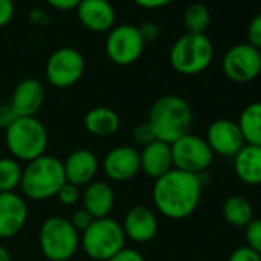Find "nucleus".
Wrapping results in <instances>:
<instances>
[{
  "label": "nucleus",
  "instance_id": "1",
  "mask_svg": "<svg viewBox=\"0 0 261 261\" xmlns=\"http://www.w3.org/2000/svg\"><path fill=\"white\" fill-rule=\"evenodd\" d=\"M203 186V174L195 175L185 171L171 169L154 183V206L169 220H185L197 211L201 200Z\"/></svg>",
  "mask_w": 261,
  "mask_h": 261
},
{
  "label": "nucleus",
  "instance_id": "2",
  "mask_svg": "<svg viewBox=\"0 0 261 261\" xmlns=\"http://www.w3.org/2000/svg\"><path fill=\"white\" fill-rule=\"evenodd\" d=\"M194 114L191 105L180 95H163L157 98L148 115L155 139L172 145L175 140L191 133Z\"/></svg>",
  "mask_w": 261,
  "mask_h": 261
},
{
  "label": "nucleus",
  "instance_id": "3",
  "mask_svg": "<svg viewBox=\"0 0 261 261\" xmlns=\"http://www.w3.org/2000/svg\"><path fill=\"white\" fill-rule=\"evenodd\" d=\"M66 183L63 162L57 157L42 155L23 168L20 189L33 201H45L57 195Z\"/></svg>",
  "mask_w": 261,
  "mask_h": 261
},
{
  "label": "nucleus",
  "instance_id": "4",
  "mask_svg": "<svg viewBox=\"0 0 261 261\" xmlns=\"http://www.w3.org/2000/svg\"><path fill=\"white\" fill-rule=\"evenodd\" d=\"M5 143L13 159L30 163L45 155L48 130L37 117H19L5 130Z\"/></svg>",
  "mask_w": 261,
  "mask_h": 261
},
{
  "label": "nucleus",
  "instance_id": "5",
  "mask_svg": "<svg viewBox=\"0 0 261 261\" xmlns=\"http://www.w3.org/2000/svg\"><path fill=\"white\" fill-rule=\"evenodd\" d=\"M214 59V46L204 34L181 36L171 48L169 63L183 75H197L209 68Z\"/></svg>",
  "mask_w": 261,
  "mask_h": 261
},
{
  "label": "nucleus",
  "instance_id": "6",
  "mask_svg": "<svg viewBox=\"0 0 261 261\" xmlns=\"http://www.w3.org/2000/svg\"><path fill=\"white\" fill-rule=\"evenodd\" d=\"M124 243L126 237L121 223L111 217L94 220L80 235L82 249L94 261H108L124 247Z\"/></svg>",
  "mask_w": 261,
  "mask_h": 261
},
{
  "label": "nucleus",
  "instance_id": "7",
  "mask_svg": "<svg viewBox=\"0 0 261 261\" xmlns=\"http://www.w3.org/2000/svg\"><path fill=\"white\" fill-rule=\"evenodd\" d=\"M39 244L49 261H68L80 246V235L68 218L54 215L42 223Z\"/></svg>",
  "mask_w": 261,
  "mask_h": 261
},
{
  "label": "nucleus",
  "instance_id": "8",
  "mask_svg": "<svg viewBox=\"0 0 261 261\" xmlns=\"http://www.w3.org/2000/svg\"><path fill=\"white\" fill-rule=\"evenodd\" d=\"M174 169L189 174L201 175L211 168L214 162V152L206 143L204 137L192 133L183 136L171 145Z\"/></svg>",
  "mask_w": 261,
  "mask_h": 261
},
{
  "label": "nucleus",
  "instance_id": "9",
  "mask_svg": "<svg viewBox=\"0 0 261 261\" xmlns=\"http://www.w3.org/2000/svg\"><path fill=\"white\" fill-rule=\"evenodd\" d=\"M145 49V42L134 25L114 27L106 37L105 51L108 59L118 66H129L136 63Z\"/></svg>",
  "mask_w": 261,
  "mask_h": 261
},
{
  "label": "nucleus",
  "instance_id": "10",
  "mask_svg": "<svg viewBox=\"0 0 261 261\" xmlns=\"http://www.w3.org/2000/svg\"><path fill=\"white\" fill-rule=\"evenodd\" d=\"M85 59L80 51L71 46L56 49L46 60L45 75L46 80L59 89L71 88L85 72Z\"/></svg>",
  "mask_w": 261,
  "mask_h": 261
},
{
  "label": "nucleus",
  "instance_id": "11",
  "mask_svg": "<svg viewBox=\"0 0 261 261\" xmlns=\"http://www.w3.org/2000/svg\"><path fill=\"white\" fill-rule=\"evenodd\" d=\"M221 68L230 82L249 83L261 74V51L249 43H237L224 54Z\"/></svg>",
  "mask_w": 261,
  "mask_h": 261
},
{
  "label": "nucleus",
  "instance_id": "12",
  "mask_svg": "<svg viewBox=\"0 0 261 261\" xmlns=\"http://www.w3.org/2000/svg\"><path fill=\"white\" fill-rule=\"evenodd\" d=\"M204 140L214 155L220 157H235V154L246 145L238 123L229 118L214 120L206 130Z\"/></svg>",
  "mask_w": 261,
  "mask_h": 261
},
{
  "label": "nucleus",
  "instance_id": "13",
  "mask_svg": "<svg viewBox=\"0 0 261 261\" xmlns=\"http://www.w3.org/2000/svg\"><path fill=\"white\" fill-rule=\"evenodd\" d=\"M103 172L112 181L133 180L140 172V154L133 146H117L103 159Z\"/></svg>",
  "mask_w": 261,
  "mask_h": 261
},
{
  "label": "nucleus",
  "instance_id": "14",
  "mask_svg": "<svg viewBox=\"0 0 261 261\" xmlns=\"http://www.w3.org/2000/svg\"><path fill=\"white\" fill-rule=\"evenodd\" d=\"M124 237L134 243H148L159 232V218L155 212L143 204L133 206L121 223Z\"/></svg>",
  "mask_w": 261,
  "mask_h": 261
},
{
  "label": "nucleus",
  "instance_id": "15",
  "mask_svg": "<svg viewBox=\"0 0 261 261\" xmlns=\"http://www.w3.org/2000/svg\"><path fill=\"white\" fill-rule=\"evenodd\" d=\"M28 204L16 192L0 194V238L16 237L27 224Z\"/></svg>",
  "mask_w": 261,
  "mask_h": 261
},
{
  "label": "nucleus",
  "instance_id": "16",
  "mask_svg": "<svg viewBox=\"0 0 261 261\" xmlns=\"http://www.w3.org/2000/svg\"><path fill=\"white\" fill-rule=\"evenodd\" d=\"M80 23L92 33H109L115 23V10L109 0H82L75 8Z\"/></svg>",
  "mask_w": 261,
  "mask_h": 261
},
{
  "label": "nucleus",
  "instance_id": "17",
  "mask_svg": "<svg viewBox=\"0 0 261 261\" xmlns=\"http://www.w3.org/2000/svg\"><path fill=\"white\" fill-rule=\"evenodd\" d=\"M63 171L66 183L77 188L88 186L98 172V159L89 149H75L63 162Z\"/></svg>",
  "mask_w": 261,
  "mask_h": 261
},
{
  "label": "nucleus",
  "instance_id": "18",
  "mask_svg": "<svg viewBox=\"0 0 261 261\" xmlns=\"http://www.w3.org/2000/svg\"><path fill=\"white\" fill-rule=\"evenodd\" d=\"M45 100V88L37 79H23L11 95V106L19 117H36Z\"/></svg>",
  "mask_w": 261,
  "mask_h": 261
},
{
  "label": "nucleus",
  "instance_id": "19",
  "mask_svg": "<svg viewBox=\"0 0 261 261\" xmlns=\"http://www.w3.org/2000/svg\"><path fill=\"white\" fill-rule=\"evenodd\" d=\"M140 154V172H143L146 177L157 180L168 174L171 169H174L172 163V152L171 145L154 140L152 143L146 145L139 151Z\"/></svg>",
  "mask_w": 261,
  "mask_h": 261
},
{
  "label": "nucleus",
  "instance_id": "20",
  "mask_svg": "<svg viewBox=\"0 0 261 261\" xmlns=\"http://www.w3.org/2000/svg\"><path fill=\"white\" fill-rule=\"evenodd\" d=\"M83 209H86L94 220L109 217L115 204V192L106 181L89 183L82 194Z\"/></svg>",
  "mask_w": 261,
  "mask_h": 261
},
{
  "label": "nucleus",
  "instance_id": "21",
  "mask_svg": "<svg viewBox=\"0 0 261 261\" xmlns=\"http://www.w3.org/2000/svg\"><path fill=\"white\" fill-rule=\"evenodd\" d=\"M237 178L247 186L261 185V148L244 145L233 157Z\"/></svg>",
  "mask_w": 261,
  "mask_h": 261
},
{
  "label": "nucleus",
  "instance_id": "22",
  "mask_svg": "<svg viewBox=\"0 0 261 261\" xmlns=\"http://www.w3.org/2000/svg\"><path fill=\"white\" fill-rule=\"evenodd\" d=\"M120 115L106 106H97L86 112L83 124L85 129L94 137L114 136L120 127Z\"/></svg>",
  "mask_w": 261,
  "mask_h": 261
},
{
  "label": "nucleus",
  "instance_id": "23",
  "mask_svg": "<svg viewBox=\"0 0 261 261\" xmlns=\"http://www.w3.org/2000/svg\"><path fill=\"white\" fill-rule=\"evenodd\" d=\"M237 123L246 145L261 148V101L247 105L241 111Z\"/></svg>",
  "mask_w": 261,
  "mask_h": 261
},
{
  "label": "nucleus",
  "instance_id": "24",
  "mask_svg": "<svg viewBox=\"0 0 261 261\" xmlns=\"http://www.w3.org/2000/svg\"><path fill=\"white\" fill-rule=\"evenodd\" d=\"M221 212L226 223L233 227H246L255 218L250 201L243 195L227 197L223 203Z\"/></svg>",
  "mask_w": 261,
  "mask_h": 261
},
{
  "label": "nucleus",
  "instance_id": "25",
  "mask_svg": "<svg viewBox=\"0 0 261 261\" xmlns=\"http://www.w3.org/2000/svg\"><path fill=\"white\" fill-rule=\"evenodd\" d=\"M23 168L13 157L0 159V194L14 192L20 188Z\"/></svg>",
  "mask_w": 261,
  "mask_h": 261
},
{
  "label": "nucleus",
  "instance_id": "26",
  "mask_svg": "<svg viewBox=\"0 0 261 261\" xmlns=\"http://www.w3.org/2000/svg\"><path fill=\"white\" fill-rule=\"evenodd\" d=\"M183 23L189 34H204L211 23V13L207 7L198 2L191 4L183 14Z\"/></svg>",
  "mask_w": 261,
  "mask_h": 261
},
{
  "label": "nucleus",
  "instance_id": "27",
  "mask_svg": "<svg viewBox=\"0 0 261 261\" xmlns=\"http://www.w3.org/2000/svg\"><path fill=\"white\" fill-rule=\"evenodd\" d=\"M246 246L250 247L253 252L261 255V218H253L246 227Z\"/></svg>",
  "mask_w": 261,
  "mask_h": 261
},
{
  "label": "nucleus",
  "instance_id": "28",
  "mask_svg": "<svg viewBox=\"0 0 261 261\" xmlns=\"http://www.w3.org/2000/svg\"><path fill=\"white\" fill-rule=\"evenodd\" d=\"M130 137H133V142H134L136 145H140L142 148L146 146V145H149V143H152L154 140H157V139H155V134H154V130H152V127H151V124L148 123V120H146V121H142V123H139V124H136V126L133 127V133H130Z\"/></svg>",
  "mask_w": 261,
  "mask_h": 261
},
{
  "label": "nucleus",
  "instance_id": "29",
  "mask_svg": "<svg viewBox=\"0 0 261 261\" xmlns=\"http://www.w3.org/2000/svg\"><path fill=\"white\" fill-rule=\"evenodd\" d=\"M56 197H57L59 201H60L62 204H65V206H74V204L79 203V200L82 198L80 189H79L77 186L71 185V183H65V185L60 188V191L57 192Z\"/></svg>",
  "mask_w": 261,
  "mask_h": 261
},
{
  "label": "nucleus",
  "instance_id": "30",
  "mask_svg": "<svg viewBox=\"0 0 261 261\" xmlns=\"http://www.w3.org/2000/svg\"><path fill=\"white\" fill-rule=\"evenodd\" d=\"M69 221H71V224L74 226V229L77 232H83V230H86L91 226V223L94 221V218H92V215L86 209L80 207V209H75L72 212Z\"/></svg>",
  "mask_w": 261,
  "mask_h": 261
},
{
  "label": "nucleus",
  "instance_id": "31",
  "mask_svg": "<svg viewBox=\"0 0 261 261\" xmlns=\"http://www.w3.org/2000/svg\"><path fill=\"white\" fill-rule=\"evenodd\" d=\"M247 43L261 51V14L255 16L247 27Z\"/></svg>",
  "mask_w": 261,
  "mask_h": 261
},
{
  "label": "nucleus",
  "instance_id": "32",
  "mask_svg": "<svg viewBox=\"0 0 261 261\" xmlns=\"http://www.w3.org/2000/svg\"><path fill=\"white\" fill-rule=\"evenodd\" d=\"M17 118L19 115L11 106V103L0 105V130H7Z\"/></svg>",
  "mask_w": 261,
  "mask_h": 261
},
{
  "label": "nucleus",
  "instance_id": "33",
  "mask_svg": "<svg viewBox=\"0 0 261 261\" xmlns=\"http://www.w3.org/2000/svg\"><path fill=\"white\" fill-rule=\"evenodd\" d=\"M227 261H261V255H258L247 246H241V247H237L227 256Z\"/></svg>",
  "mask_w": 261,
  "mask_h": 261
},
{
  "label": "nucleus",
  "instance_id": "34",
  "mask_svg": "<svg viewBox=\"0 0 261 261\" xmlns=\"http://www.w3.org/2000/svg\"><path fill=\"white\" fill-rule=\"evenodd\" d=\"M14 0H0V28L7 27L14 17Z\"/></svg>",
  "mask_w": 261,
  "mask_h": 261
},
{
  "label": "nucleus",
  "instance_id": "35",
  "mask_svg": "<svg viewBox=\"0 0 261 261\" xmlns=\"http://www.w3.org/2000/svg\"><path fill=\"white\" fill-rule=\"evenodd\" d=\"M108 261H145L143 255L136 250V249H129V247H123L121 250H118L115 255H112Z\"/></svg>",
  "mask_w": 261,
  "mask_h": 261
},
{
  "label": "nucleus",
  "instance_id": "36",
  "mask_svg": "<svg viewBox=\"0 0 261 261\" xmlns=\"http://www.w3.org/2000/svg\"><path fill=\"white\" fill-rule=\"evenodd\" d=\"M139 31H140L142 39H143L145 43H146V42H154V40H157L159 36H160V27H159L157 23H154V22H146V23H143L142 27H139Z\"/></svg>",
  "mask_w": 261,
  "mask_h": 261
},
{
  "label": "nucleus",
  "instance_id": "37",
  "mask_svg": "<svg viewBox=\"0 0 261 261\" xmlns=\"http://www.w3.org/2000/svg\"><path fill=\"white\" fill-rule=\"evenodd\" d=\"M82 0H46V4L51 8H56L59 11H71L79 7Z\"/></svg>",
  "mask_w": 261,
  "mask_h": 261
},
{
  "label": "nucleus",
  "instance_id": "38",
  "mask_svg": "<svg viewBox=\"0 0 261 261\" xmlns=\"http://www.w3.org/2000/svg\"><path fill=\"white\" fill-rule=\"evenodd\" d=\"M134 2L146 10H157V8H163L166 5H169L174 0H134Z\"/></svg>",
  "mask_w": 261,
  "mask_h": 261
},
{
  "label": "nucleus",
  "instance_id": "39",
  "mask_svg": "<svg viewBox=\"0 0 261 261\" xmlns=\"http://www.w3.org/2000/svg\"><path fill=\"white\" fill-rule=\"evenodd\" d=\"M0 261H13L10 250L7 247H4L2 244H0Z\"/></svg>",
  "mask_w": 261,
  "mask_h": 261
}]
</instances>
